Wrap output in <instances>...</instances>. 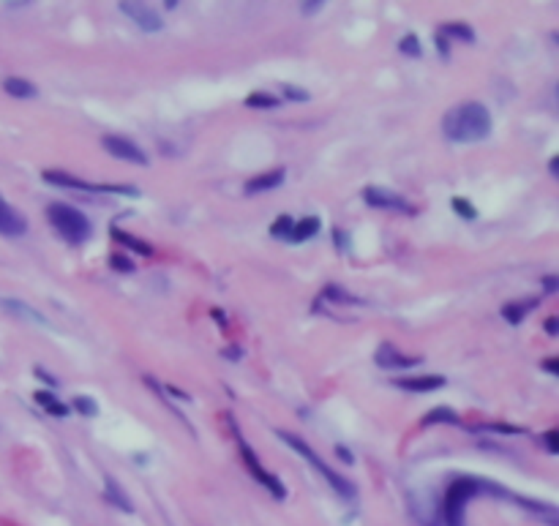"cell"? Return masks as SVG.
<instances>
[{
  "label": "cell",
  "instance_id": "4316f807",
  "mask_svg": "<svg viewBox=\"0 0 559 526\" xmlns=\"http://www.w3.org/2000/svg\"><path fill=\"white\" fill-rule=\"evenodd\" d=\"M398 49L404 52V55H412V58H420L423 52H420V41H418V35L409 33L401 38V44H398Z\"/></svg>",
  "mask_w": 559,
  "mask_h": 526
},
{
  "label": "cell",
  "instance_id": "f1b7e54d",
  "mask_svg": "<svg viewBox=\"0 0 559 526\" xmlns=\"http://www.w3.org/2000/svg\"><path fill=\"white\" fill-rule=\"evenodd\" d=\"M325 295L333 297V300H344V303H361L358 297L347 295V292H338V287H328V289H325Z\"/></svg>",
  "mask_w": 559,
  "mask_h": 526
},
{
  "label": "cell",
  "instance_id": "d4e9b609",
  "mask_svg": "<svg viewBox=\"0 0 559 526\" xmlns=\"http://www.w3.org/2000/svg\"><path fill=\"white\" fill-rule=\"evenodd\" d=\"M246 106H260V109H273V106H278V96H273V93H251V96L246 99Z\"/></svg>",
  "mask_w": 559,
  "mask_h": 526
},
{
  "label": "cell",
  "instance_id": "277c9868",
  "mask_svg": "<svg viewBox=\"0 0 559 526\" xmlns=\"http://www.w3.org/2000/svg\"><path fill=\"white\" fill-rule=\"evenodd\" d=\"M278 439H284V445H290V447H292L295 453H300L303 459L308 461V463H311V466H314V469H317V472H320V475H322V477L328 480L333 491L341 493L344 499H355V493H358V491H355V486H352L349 480H344L341 475H336V472L330 469L328 463L320 459V456H317V453H314V450H311V447H308V445H306V442H303L300 436L290 433V431H278Z\"/></svg>",
  "mask_w": 559,
  "mask_h": 526
},
{
  "label": "cell",
  "instance_id": "8d00e7d4",
  "mask_svg": "<svg viewBox=\"0 0 559 526\" xmlns=\"http://www.w3.org/2000/svg\"><path fill=\"white\" fill-rule=\"evenodd\" d=\"M557 330H559V319L557 317H551V319L546 322V333H549V335H557Z\"/></svg>",
  "mask_w": 559,
  "mask_h": 526
},
{
  "label": "cell",
  "instance_id": "2e32d148",
  "mask_svg": "<svg viewBox=\"0 0 559 526\" xmlns=\"http://www.w3.org/2000/svg\"><path fill=\"white\" fill-rule=\"evenodd\" d=\"M112 237H115L118 243H123L126 248H132V251H136V254H142V257H150V254H153V246H150V243L134 237V234H129V232L118 230V227H112Z\"/></svg>",
  "mask_w": 559,
  "mask_h": 526
},
{
  "label": "cell",
  "instance_id": "4dcf8cb0",
  "mask_svg": "<svg viewBox=\"0 0 559 526\" xmlns=\"http://www.w3.org/2000/svg\"><path fill=\"white\" fill-rule=\"evenodd\" d=\"M284 93H287V99H292V101H308V93L306 90H300V88H284Z\"/></svg>",
  "mask_w": 559,
  "mask_h": 526
},
{
  "label": "cell",
  "instance_id": "8992f818",
  "mask_svg": "<svg viewBox=\"0 0 559 526\" xmlns=\"http://www.w3.org/2000/svg\"><path fill=\"white\" fill-rule=\"evenodd\" d=\"M237 442H240V456H243V461H246V466H249V472H251V475H254V477H257V480H260V486H265V488H267V491L273 493V496H276V499H284V496H287V488H284V486H281V480H278V477H276V475H270V472H265V469H262V463H260V459H257V456H254V453H251V447H249V445H246V439H243V436H240V433H237Z\"/></svg>",
  "mask_w": 559,
  "mask_h": 526
},
{
  "label": "cell",
  "instance_id": "603a6c76",
  "mask_svg": "<svg viewBox=\"0 0 559 526\" xmlns=\"http://www.w3.org/2000/svg\"><path fill=\"white\" fill-rule=\"evenodd\" d=\"M74 409H77L82 417H96V415H99V406H96V401H93L90 395H77V398H74Z\"/></svg>",
  "mask_w": 559,
  "mask_h": 526
},
{
  "label": "cell",
  "instance_id": "7402d4cb",
  "mask_svg": "<svg viewBox=\"0 0 559 526\" xmlns=\"http://www.w3.org/2000/svg\"><path fill=\"white\" fill-rule=\"evenodd\" d=\"M442 38L448 35V38H461V41H475V33H472V28L469 25H464V22H448V25H442Z\"/></svg>",
  "mask_w": 559,
  "mask_h": 526
},
{
  "label": "cell",
  "instance_id": "3957f363",
  "mask_svg": "<svg viewBox=\"0 0 559 526\" xmlns=\"http://www.w3.org/2000/svg\"><path fill=\"white\" fill-rule=\"evenodd\" d=\"M47 218L55 227V232L66 240L68 246H82L90 237V221L85 213H79L77 207L63 205V202H52L47 207Z\"/></svg>",
  "mask_w": 559,
  "mask_h": 526
},
{
  "label": "cell",
  "instance_id": "5bb4252c",
  "mask_svg": "<svg viewBox=\"0 0 559 526\" xmlns=\"http://www.w3.org/2000/svg\"><path fill=\"white\" fill-rule=\"evenodd\" d=\"M3 90H6L8 96H14V99H36V96H38V88H36L33 82L19 79V77H8V79L3 82Z\"/></svg>",
  "mask_w": 559,
  "mask_h": 526
},
{
  "label": "cell",
  "instance_id": "d6a6232c",
  "mask_svg": "<svg viewBox=\"0 0 559 526\" xmlns=\"http://www.w3.org/2000/svg\"><path fill=\"white\" fill-rule=\"evenodd\" d=\"M336 456H338V459L344 461V463H355V459H352V453H349V450H347L344 445H338V447H336Z\"/></svg>",
  "mask_w": 559,
  "mask_h": 526
},
{
  "label": "cell",
  "instance_id": "74e56055",
  "mask_svg": "<svg viewBox=\"0 0 559 526\" xmlns=\"http://www.w3.org/2000/svg\"><path fill=\"white\" fill-rule=\"evenodd\" d=\"M543 284H546V292H554V289H557V287H559L557 276H549V278H546Z\"/></svg>",
  "mask_w": 559,
  "mask_h": 526
},
{
  "label": "cell",
  "instance_id": "30bf717a",
  "mask_svg": "<svg viewBox=\"0 0 559 526\" xmlns=\"http://www.w3.org/2000/svg\"><path fill=\"white\" fill-rule=\"evenodd\" d=\"M44 180L52 183V186H61V189H71V191H90V194H101V186H93V183H85L68 172H61V169H47L44 172Z\"/></svg>",
  "mask_w": 559,
  "mask_h": 526
},
{
  "label": "cell",
  "instance_id": "83f0119b",
  "mask_svg": "<svg viewBox=\"0 0 559 526\" xmlns=\"http://www.w3.org/2000/svg\"><path fill=\"white\" fill-rule=\"evenodd\" d=\"M109 264H112L115 270H120V273H134L132 260H126V257H120V254H112V257H109Z\"/></svg>",
  "mask_w": 559,
  "mask_h": 526
},
{
  "label": "cell",
  "instance_id": "ac0fdd59",
  "mask_svg": "<svg viewBox=\"0 0 559 526\" xmlns=\"http://www.w3.org/2000/svg\"><path fill=\"white\" fill-rule=\"evenodd\" d=\"M3 305H6V308H8L11 314H17V317H25V319H31V322L47 325V319H44V317H41L38 311H33L31 305H25L22 300H8V297H6V300H3Z\"/></svg>",
  "mask_w": 559,
  "mask_h": 526
},
{
  "label": "cell",
  "instance_id": "e0dca14e",
  "mask_svg": "<svg viewBox=\"0 0 559 526\" xmlns=\"http://www.w3.org/2000/svg\"><path fill=\"white\" fill-rule=\"evenodd\" d=\"M33 398H36V404H38V406H44V409H47V415H52V417H66V415H68L66 404H61L55 395L47 393V390H38Z\"/></svg>",
  "mask_w": 559,
  "mask_h": 526
},
{
  "label": "cell",
  "instance_id": "1f68e13d",
  "mask_svg": "<svg viewBox=\"0 0 559 526\" xmlns=\"http://www.w3.org/2000/svg\"><path fill=\"white\" fill-rule=\"evenodd\" d=\"M483 428H489V431H502V433H521L519 426H502V423H489V426H483Z\"/></svg>",
  "mask_w": 559,
  "mask_h": 526
},
{
  "label": "cell",
  "instance_id": "d590c367",
  "mask_svg": "<svg viewBox=\"0 0 559 526\" xmlns=\"http://www.w3.org/2000/svg\"><path fill=\"white\" fill-rule=\"evenodd\" d=\"M333 237H336V243H338V248H344V251H347V232L336 230V232H333Z\"/></svg>",
  "mask_w": 559,
  "mask_h": 526
},
{
  "label": "cell",
  "instance_id": "8fae6325",
  "mask_svg": "<svg viewBox=\"0 0 559 526\" xmlns=\"http://www.w3.org/2000/svg\"><path fill=\"white\" fill-rule=\"evenodd\" d=\"M377 365L382 368H412V365H420V358H407L404 352H398L393 344H382L374 355Z\"/></svg>",
  "mask_w": 559,
  "mask_h": 526
},
{
  "label": "cell",
  "instance_id": "836d02e7",
  "mask_svg": "<svg viewBox=\"0 0 559 526\" xmlns=\"http://www.w3.org/2000/svg\"><path fill=\"white\" fill-rule=\"evenodd\" d=\"M325 3H317V0H311V3H303V14H314V11H320Z\"/></svg>",
  "mask_w": 559,
  "mask_h": 526
},
{
  "label": "cell",
  "instance_id": "5b68a950",
  "mask_svg": "<svg viewBox=\"0 0 559 526\" xmlns=\"http://www.w3.org/2000/svg\"><path fill=\"white\" fill-rule=\"evenodd\" d=\"M101 148H104L112 159H118V161H126V164H136V166H148V156H145V150H142L139 145H134L129 136H115V134L101 136Z\"/></svg>",
  "mask_w": 559,
  "mask_h": 526
},
{
  "label": "cell",
  "instance_id": "e575fe53",
  "mask_svg": "<svg viewBox=\"0 0 559 526\" xmlns=\"http://www.w3.org/2000/svg\"><path fill=\"white\" fill-rule=\"evenodd\" d=\"M540 365H543V368H546L551 376H557V358H549V360H543Z\"/></svg>",
  "mask_w": 559,
  "mask_h": 526
},
{
  "label": "cell",
  "instance_id": "ffe728a7",
  "mask_svg": "<svg viewBox=\"0 0 559 526\" xmlns=\"http://www.w3.org/2000/svg\"><path fill=\"white\" fill-rule=\"evenodd\" d=\"M537 305V300H526V303H510V305H505L502 308V317L510 322V325H519L521 319H524V314L529 308H535Z\"/></svg>",
  "mask_w": 559,
  "mask_h": 526
},
{
  "label": "cell",
  "instance_id": "9a60e30c",
  "mask_svg": "<svg viewBox=\"0 0 559 526\" xmlns=\"http://www.w3.org/2000/svg\"><path fill=\"white\" fill-rule=\"evenodd\" d=\"M320 218L317 216H306V218H300L292 224V232H290V237L287 240H292V243H303V240H308V237H314L317 232H320Z\"/></svg>",
  "mask_w": 559,
  "mask_h": 526
},
{
  "label": "cell",
  "instance_id": "7a4b0ae2",
  "mask_svg": "<svg viewBox=\"0 0 559 526\" xmlns=\"http://www.w3.org/2000/svg\"><path fill=\"white\" fill-rule=\"evenodd\" d=\"M480 491L502 493L496 486L480 483V480H475V477H459L456 483H450V488H448V493H445V502H442L445 526H464V510H466V502H469L472 496H478Z\"/></svg>",
  "mask_w": 559,
  "mask_h": 526
},
{
  "label": "cell",
  "instance_id": "9c48e42d",
  "mask_svg": "<svg viewBox=\"0 0 559 526\" xmlns=\"http://www.w3.org/2000/svg\"><path fill=\"white\" fill-rule=\"evenodd\" d=\"M28 232V218L17 210V207H11L6 199L0 197V234H6V237H19V234H25Z\"/></svg>",
  "mask_w": 559,
  "mask_h": 526
},
{
  "label": "cell",
  "instance_id": "ba28073f",
  "mask_svg": "<svg viewBox=\"0 0 559 526\" xmlns=\"http://www.w3.org/2000/svg\"><path fill=\"white\" fill-rule=\"evenodd\" d=\"M363 199L371 205V207H382V210H395V213H412V205L404 197H398L395 191L388 189H379V186H368L363 191Z\"/></svg>",
  "mask_w": 559,
  "mask_h": 526
},
{
  "label": "cell",
  "instance_id": "d6986e66",
  "mask_svg": "<svg viewBox=\"0 0 559 526\" xmlns=\"http://www.w3.org/2000/svg\"><path fill=\"white\" fill-rule=\"evenodd\" d=\"M104 488H107V499H109L112 504H118L120 510L132 513L134 507H132V502H129V496H126V493H123V491H120V488H118V483H115L112 477H107V480H104Z\"/></svg>",
  "mask_w": 559,
  "mask_h": 526
},
{
  "label": "cell",
  "instance_id": "ab89813d",
  "mask_svg": "<svg viewBox=\"0 0 559 526\" xmlns=\"http://www.w3.org/2000/svg\"><path fill=\"white\" fill-rule=\"evenodd\" d=\"M36 374H38V376H41V379H44L47 385H58V379H55V376H49V374H44L41 368H36Z\"/></svg>",
  "mask_w": 559,
  "mask_h": 526
},
{
  "label": "cell",
  "instance_id": "60d3db41",
  "mask_svg": "<svg viewBox=\"0 0 559 526\" xmlns=\"http://www.w3.org/2000/svg\"><path fill=\"white\" fill-rule=\"evenodd\" d=\"M551 175H554V177L559 175V156H554V159H551Z\"/></svg>",
  "mask_w": 559,
  "mask_h": 526
},
{
  "label": "cell",
  "instance_id": "4fadbf2b",
  "mask_svg": "<svg viewBox=\"0 0 559 526\" xmlns=\"http://www.w3.org/2000/svg\"><path fill=\"white\" fill-rule=\"evenodd\" d=\"M287 177V169H273V172H265L260 177H251L246 183V194H262V191H270V189H278Z\"/></svg>",
  "mask_w": 559,
  "mask_h": 526
},
{
  "label": "cell",
  "instance_id": "7c38bea8",
  "mask_svg": "<svg viewBox=\"0 0 559 526\" xmlns=\"http://www.w3.org/2000/svg\"><path fill=\"white\" fill-rule=\"evenodd\" d=\"M398 388L415 390V393H428V390H439L445 388V376L439 374H426V376H407V379H395Z\"/></svg>",
  "mask_w": 559,
  "mask_h": 526
},
{
  "label": "cell",
  "instance_id": "44dd1931",
  "mask_svg": "<svg viewBox=\"0 0 559 526\" xmlns=\"http://www.w3.org/2000/svg\"><path fill=\"white\" fill-rule=\"evenodd\" d=\"M436 423H459V415L450 409V406H436L431 409L426 417H423V426H436Z\"/></svg>",
  "mask_w": 559,
  "mask_h": 526
},
{
  "label": "cell",
  "instance_id": "cb8c5ba5",
  "mask_svg": "<svg viewBox=\"0 0 559 526\" xmlns=\"http://www.w3.org/2000/svg\"><path fill=\"white\" fill-rule=\"evenodd\" d=\"M450 207H453V210L459 213L464 221H475V218H478V210L472 207V202H466L464 197H453V199H450Z\"/></svg>",
  "mask_w": 559,
  "mask_h": 526
},
{
  "label": "cell",
  "instance_id": "6da1fadb",
  "mask_svg": "<svg viewBox=\"0 0 559 526\" xmlns=\"http://www.w3.org/2000/svg\"><path fill=\"white\" fill-rule=\"evenodd\" d=\"M442 132L450 142H480L491 134V115L480 101H464L445 115Z\"/></svg>",
  "mask_w": 559,
  "mask_h": 526
},
{
  "label": "cell",
  "instance_id": "f546056e",
  "mask_svg": "<svg viewBox=\"0 0 559 526\" xmlns=\"http://www.w3.org/2000/svg\"><path fill=\"white\" fill-rule=\"evenodd\" d=\"M557 439H559V431H549V433L543 436V442H546V450H549V453H559Z\"/></svg>",
  "mask_w": 559,
  "mask_h": 526
},
{
  "label": "cell",
  "instance_id": "f35d334b",
  "mask_svg": "<svg viewBox=\"0 0 559 526\" xmlns=\"http://www.w3.org/2000/svg\"><path fill=\"white\" fill-rule=\"evenodd\" d=\"M436 47H439V55H442V58H448V41H445L442 35H436Z\"/></svg>",
  "mask_w": 559,
  "mask_h": 526
},
{
  "label": "cell",
  "instance_id": "484cf974",
  "mask_svg": "<svg viewBox=\"0 0 559 526\" xmlns=\"http://www.w3.org/2000/svg\"><path fill=\"white\" fill-rule=\"evenodd\" d=\"M292 224H295V218H290V216H278V218L273 221V227H270V234H273V237H290Z\"/></svg>",
  "mask_w": 559,
  "mask_h": 526
},
{
  "label": "cell",
  "instance_id": "52a82bcc",
  "mask_svg": "<svg viewBox=\"0 0 559 526\" xmlns=\"http://www.w3.org/2000/svg\"><path fill=\"white\" fill-rule=\"evenodd\" d=\"M120 6V11L136 22V28L139 31H145V33H159L162 28H164V22H162V17H159V11H153L150 6H145V3H134V0H123V3H118Z\"/></svg>",
  "mask_w": 559,
  "mask_h": 526
}]
</instances>
